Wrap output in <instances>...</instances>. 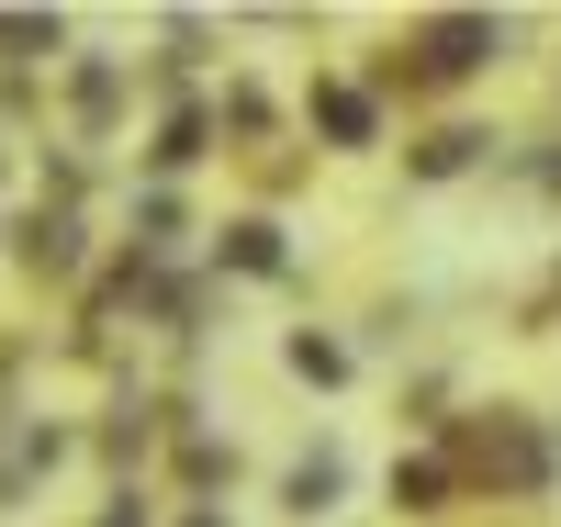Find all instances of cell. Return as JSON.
<instances>
[{"label":"cell","mask_w":561,"mask_h":527,"mask_svg":"<svg viewBox=\"0 0 561 527\" xmlns=\"http://www.w3.org/2000/svg\"><path fill=\"white\" fill-rule=\"evenodd\" d=\"M293 370H304V381H337L348 348H337V337H293Z\"/></svg>","instance_id":"6da1fadb"},{"label":"cell","mask_w":561,"mask_h":527,"mask_svg":"<svg viewBox=\"0 0 561 527\" xmlns=\"http://www.w3.org/2000/svg\"><path fill=\"white\" fill-rule=\"evenodd\" d=\"M325 494H337V460H325V449H314V460H304V471H293V505H304V516H314V505H325Z\"/></svg>","instance_id":"7a4b0ae2"}]
</instances>
